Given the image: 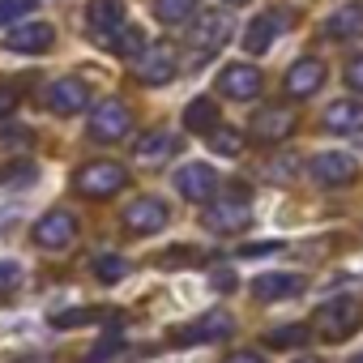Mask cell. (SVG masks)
<instances>
[{
	"instance_id": "1",
	"label": "cell",
	"mask_w": 363,
	"mask_h": 363,
	"mask_svg": "<svg viewBox=\"0 0 363 363\" xmlns=\"http://www.w3.org/2000/svg\"><path fill=\"white\" fill-rule=\"evenodd\" d=\"M308 329L320 333L325 342H346V337H354L363 329V303L350 299V295L346 299H329V303L316 308V316H312Z\"/></svg>"
},
{
	"instance_id": "2",
	"label": "cell",
	"mask_w": 363,
	"mask_h": 363,
	"mask_svg": "<svg viewBox=\"0 0 363 363\" xmlns=\"http://www.w3.org/2000/svg\"><path fill=\"white\" fill-rule=\"evenodd\" d=\"M231 333H235L231 312L214 308V312H206V316H197V320H189V325L171 329V342H175V346H206V342H227Z\"/></svg>"
},
{
	"instance_id": "3",
	"label": "cell",
	"mask_w": 363,
	"mask_h": 363,
	"mask_svg": "<svg viewBox=\"0 0 363 363\" xmlns=\"http://www.w3.org/2000/svg\"><path fill=\"white\" fill-rule=\"evenodd\" d=\"M175 73H179V56L171 43H154V48H141L133 56V77L141 86H167Z\"/></svg>"
},
{
	"instance_id": "4",
	"label": "cell",
	"mask_w": 363,
	"mask_h": 363,
	"mask_svg": "<svg viewBox=\"0 0 363 363\" xmlns=\"http://www.w3.org/2000/svg\"><path fill=\"white\" fill-rule=\"evenodd\" d=\"M124 184H128V171H124L120 162H86V167L77 171V193L90 197V201L116 197Z\"/></svg>"
},
{
	"instance_id": "5",
	"label": "cell",
	"mask_w": 363,
	"mask_h": 363,
	"mask_svg": "<svg viewBox=\"0 0 363 363\" xmlns=\"http://www.w3.org/2000/svg\"><path fill=\"white\" fill-rule=\"evenodd\" d=\"M252 223V206H248V189H235V193H227V197H210V206H206V227L210 231H244Z\"/></svg>"
},
{
	"instance_id": "6",
	"label": "cell",
	"mask_w": 363,
	"mask_h": 363,
	"mask_svg": "<svg viewBox=\"0 0 363 363\" xmlns=\"http://www.w3.org/2000/svg\"><path fill=\"white\" fill-rule=\"evenodd\" d=\"M128 128H133V111L120 99H103L90 111V141H99V145H111V141L128 137Z\"/></svg>"
},
{
	"instance_id": "7",
	"label": "cell",
	"mask_w": 363,
	"mask_h": 363,
	"mask_svg": "<svg viewBox=\"0 0 363 363\" xmlns=\"http://www.w3.org/2000/svg\"><path fill=\"white\" fill-rule=\"evenodd\" d=\"M308 175L316 179V184H325V189H342V184H350V179L359 175V162L350 154H342V150H325V154H316L308 162Z\"/></svg>"
},
{
	"instance_id": "8",
	"label": "cell",
	"mask_w": 363,
	"mask_h": 363,
	"mask_svg": "<svg viewBox=\"0 0 363 363\" xmlns=\"http://www.w3.org/2000/svg\"><path fill=\"white\" fill-rule=\"evenodd\" d=\"M167 218H171V210H167L158 197H137V201L124 206V214H120V223H124L133 235H154V231L167 227Z\"/></svg>"
},
{
	"instance_id": "9",
	"label": "cell",
	"mask_w": 363,
	"mask_h": 363,
	"mask_svg": "<svg viewBox=\"0 0 363 363\" xmlns=\"http://www.w3.org/2000/svg\"><path fill=\"white\" fill-rule=\"evenodd\" d=\"M73 240H77V218L65 214V210H52L35 223V244L48 248V252H65Z\"/></svg>"
},
{
	"instance_id": "10",
	"label": "cell",
	"mask_w": 363,
	"mask_h": 363,
	"mask_svg": "<svg viewBox=\"0 0 363 363\" xmlns=\"http://www.w3.org/2000/svg\"><path fill=\"white\" fill-rule=\"evenodd\" d=\"M295 111L291 107H261L257 116H252V124H248V133L257 137V141H265V145H278V141H286L291 133H295Z\"/></svg>"
},
{
	"instance_id": "11",
	"label": "cell",
	"mask_w": 363,
	"mask_h": 363,
	"mask_svg": "<svg viewBox=\"0 0 363 363\" xmlns=\"http://www.w3.org/2000/svg\"><path fill=\"white\" fill-rule=\"evenodd\" d=\"M175 189H179V197H189V201H210L218 193V171L210 162H189V167L175 171Z\"/></svg>"
},
{
	"instance_id": "12",
	"label": "cell",
	"mask_w": 363,
	"mask_h": 363,
	"mask_svg": "<svg viewBox=\"0 0 363 363\" xmlns=\"http://www.w3.org/2000/svg\"><path fill=\"white\" fill-rule=\"evenodd\" d=\"M43 103H48L56 116H77V111H86V103H90V86H86L82 77H60V82L48 86Z\"/></svg>"
},
{
	"instance_id": "13",
	"label": "cell",
	"mask_w": 363,
	"mask_h": 363,
	"mask_svg": "<svg viewBox=\"0 0 363 363\" xmlns=\"http://www.w3.org/2000/svg\"><path fill=\"white\" fill-rule=\"evenodd\" d=\"M193 48H197V60H210L227 39H231V18L227 13H206V18H197V26H193Z\"/></svg>"
},
{
	"instance_id": "14",
	"label": "cell",
	"mask_w": 363,
	"mask_h": 363,
	"mask_svg": "<svg viewBox=\"0 0 363 363\" xmlns=\"http://www.w3.org/2000/svg\"><path fill=\"white\" fill-rule=\"evenodd\" d=\"M86 26L94 43H111V35L124 26V0H90L86 5Z\"/></svg>"
},
{
	"instance_id": "15",
	"label": "cell",
	"mask_w": 363,
	"mask_h": 363,
	"mask_svg": "<svg viewBox=\"0 0 363 363\" xmlns=\"http://www.w3.org/2000/svg\"><path fill=\"white\" fill-rule=\"evenodd\" d=\"M52 43H56V30L48 22H26V26H13V35H5V48L18 56H43Z\"/></svg>"
},
{
	"instance_id": "16",
	"label": "cell",
	"mask_w": 363,
	"mask_h": 363,
	"mask_svg": "<svg viewBox=\"0 0 363 363\" xmlns=\"http://www.w3.org/2000/svg\"><path fill=\"white\" fill-rule=\"evenodd\" d=\"M320 86H325V65L316 56H303V60L291 65V73H286V94L291 99H312Z\"/></svg>"
},
{
	"instance_id": "17",
	"label": "cell",
	"mask_w": 363,
	"mask_h": 363,
	"mask_svg": "<svg viewBox=\"0 0 363 363\" xmlns=\"http://www.w3.org/2000/svg\"><path fill=\"white\" fill-rule=\"evenodd\" d=\"M261 69H252V65H227L223 73H218V90L227 94V99H257L261 94Z\"/></svg>"
},
{
	"instance_id": "18",
	"label": "cell",
	"mask_w": 363,
	"mask_h": 363,
	"mask_svg": "<svg viewBox=\"0 0 363 363\" xmlns=\"http://www.w3.org/2000/svg\"><path fill=\"white\" fill-rule=\"evenodd\" d=\"M282 30H286V13H261V18H252V26L244 30V48H248L252 56H261V52H269V48L278 43Z\"/></svg>"
},
{
	"instance_id": "19",
	"label": "cell",
	"mask_w": 363,
	"mask_h": 363,
	"mask_svg": "<svg viewBox=\"0 0 363 363\" xmlns=\"http://www.w3.org/2000/svg\"><path fill=\"white\" fill-rule=\"evenodd\" d=\"M325 128H329V133H342V137L363 133V103H359V99H337V103H329Z\"/></svg>"
},
{
	"instance_id": "20",
	"label": "cell",
	"mask_w": 363,
	"mask_h": 363,
	"mask_svg": "<svg viewBox=\"0 0 363 363\" xmlns=\"http://www.w3.org/2000/svg\"><path fill=\"white\" fill-rule=\"evenodd\" d=\"M303 291V278L299 274H257V282H252V295L261 299V303H269V299H291V295H299Z\"/></svg>"
},
{
	"instance_id": "21",
	"label": "cell",
	"mask_w": 363,
	"mask_h": 363,
	"mask_svg": "<svg viewBox=\"0 0 363 363\" xmlns=\"http://www.w3.org/2000/svg\"><path fill=\"white\" fill-rule=\"evenodd\" d=\"M325 35L329 39H363V5H342L329 22H325Z\"/></svg>"
},
{
	"instance_id": "22",
	"label": "cell",
	"mask_w": 363,
	"mask_h": 363,
	"mask_svg": "<svg viewBox=\"0 0 363 363\" xmlns=\"http://www.w3.org/2000/svg\"><path fill=\"white\" fill-rule=\"evenodd\" d=\"M175 150H179V141H175L171 133H145V137L133 141V158H137V162H162V158H171Z\"/></svg>"
},
{
	"instance_id": "23",
	"label": "cell",
	"mask_w": 363,
	"mask_h": 363,
	"mask_svg": "<svg viewBox=\"0 0 363 363\" xmlns=\"http://www.w3.org/2000/svg\"><path fill=\"white\" fill-rule=\"evenodd\" d=\"M184 128L189 133H210V128H218V103L214 99H193L189 107H184Z\"/></svg>"
},
{
	"instance_id": "24",
	"label": "cell",
	"mask_w": 363,
	"mask_h": 363,
	"mask_svg": "<svg viewBox=\"0 0 363 363\" xmlns=\"http://www.w3.org/2000/svg\"><path fill=\"white\" fill-rule=\"evenodd\" d=\"M197 13V0H154V18L162 26H179Z\"/></svg>"
},
{
	"instance_id": "25",
	"label": "cell",
	"mask_w": 363,
	"mask_h": 363,
	"mask_svg": "<svg viewBox=\"0 0 363 363\" xmlns=\"http://www.w3.org/2000/svg\"><path fill=\"white\" fill-rule=\"evenodd\" d=\"M94 278H99L103 286H116V282H124V278H128V261H124V257H116V252H107V257H99V261H94Z\"/></svg>"
},
{
	"instance_id": "26",
	"label": "cell",
	"mask_w": 363,
	"mask_h": 363,
	"mask_svg": "<svg viewBox=\"0 0 363 363\" xmlns=\"http://www.w3.org/2000/svg\"><path fill=\"white\" fill-rule=\"evenodd\" d=\"M299 167H303V158H295V154H278V158H274V162L265 167V175L274 179V184H295Z\"/></svg>"
},
{
	"instance_id": "27",
	"label": "cell",
	"mask_w": 363,
	"mask_h": 363,
	"mask_svg": "<svg viewBox=\"0 0 363 363\" xmlns=\"http://www.w3.org/2000/svg\"><path fill=\"white\" fill-rule=\"evenodd\" d=\"M116 35H120V39H111L107 48L120 52V56H137V52L145 48V30H141V26H120Z\"/></svg>"
},
{
	"instance_id": "28",
	"label": "cell",
	"mask_w": 363,
	"mask_h": 363,
	"mask_svg": "<svg viewBox=\"0 0 363 363\" xmlns=\"http://www.w3.org/2000/svg\"><path fill=\"white\" fill-rule=\"evenodd\" d=\"M206 137H210V145H214L223 158H240V150H244V137H240L235 128H210Z\"/></svg>"
},
{
	"instance_id": "29",
	"label": "cell",
	"mask_w": 363,
	"mask_h": 363,
	"mask_svg": "<svg viewBox=\"0 0 363 363\" xmlns=\"http://www.w3.org/2000/svg\"><path fill=\"white\" fill-rule=\"evenodd\" d=\"M308 333H312L308 325H282V329L269 333V346H274V350H295V346L308 342Z\"/></svg>"
},
{
	"instance_id": "30",
	"label": "cell",
	"mask_w": 363,
	"mask_h": 363,
	"mask_svg": "<svg viewBox=\"0 0 363 363\" xmlns=\"http://www.w3.org/2000/svg\"><path fill=\"white\" fill-rule=\"evenodd\" d=\"M103 312H94V308H69V312H56V316H48L52 320V329H77V325H90V320H99Z\"/></svg>"
},
{
	"instance_id": "31",
	"label": "cell",
	"mask_w": 363,
	"mask_h": 363,
	"mask_svg": "<svg viewBox=\"0 0 363 363\" xmlns=\"http://www.w3.org/2000/svg\"><path fill=\"white\" fill-rule=\"evenodd\" d=\"M35 5H39V0H0V30L13 26V22L26 18V13H35Z\"/></svg>"
},
{
	"instance_id": "32",
	"label": "cell",
	"mask_w": 363,
	"mask_h": 363,
	"mask_svg": "<svg viewBox=\"0 0 363 363\" xmlns=\"http://www.w3.org/2000/svg\"><path fill=\"white\" fill-rule=\"evenodd\" d=\"M120 350H124V337L111 329V333H103V337H99V346L86 354V363H103V359H111V354H120Z\"/></svg>"
},
{
	"instance_id": "33",
	"label": "cell",
	"mask_w": 363,
	"mask_h": 363,
	"mask_svg": "<svg viewBox=\"0 0 363 363\" xmlns=\"http://www.w3.org/2000/svg\"><path fill=\"white\" fill-rule=\"evenodd\" d=\"M22 286V265L18 261H0V299H5L9 291Z\"/></svg>"
},
{
	"instance_id": "34",
	"label": "cell",
	"mask_w": 363,
	"mask_h": 363,
	"mask_svg": "<svg viewBox=\"0 0 363 363\" xmlns=\"http://www.w3.org/2000/svg\"><path fill=\"white\" fill-rule=\"evenodd\" d=\"M189 261H197V252H189V248H171V252L158 257V265H167V269L171 265H189Z\"/></svg>"
},
{
	"instance_id": "35",
	"label": "cell",
	"mask_w": 363,
	"mask_h": 363,
	"mask_svg": "<svg viewBox=\"0 0 363 363\" xmlns=\"http://www.w3.org/2000/svg\"><path fill=\"white\" fill-rule=\"evenodd\" d=\"M18 111V90L13 86H0V120Z\"/></svg>"
},
{
	"instance_id": "36",
	"label": "cell",
	"mask_w": 363,
	"mask_h": 363,
	"mask_svg": "<svg viewBox=\"0 0 363 363\" xmlns=\"http://www.w3.org/2000/svg\"><path fill=\"white\" fill-rule=\"evenodd\" d=\"M346 82H350V90H363V56H354L346 65Z\"/></svg>"
},
{
	"instance_id": "37",
	"label": "cell",
	"mask_w": 363,
	"mask_h": 363,
	"mask_svg": "<svg viewBox=\"0 0 363 363\" xmlns=\"http://www.w3.org/2000/svg\"><path fill=\"white\" fill-rule=\"evenodd\" d=\"M223 363H265V354L261 350H231Z\"/></svg>"
},
{
	"instance_id": "38",
	"label": "cell",
	"mask_w": 363,
	"mask_h": 363,
	"mask_svg": "<svg viewBox=\"0 0 363 363\" xmlns=\"http://www.w3.org/2000/svg\"><path fill=\"white\" fill-rule=\"evenodd\" d=\"M278 248H282L278 240H274V244H252V248H244L240 257H269V252H278Z\"/></svg>"
},
{
	"instance_id": "39",
	"label": "cell",
	"mask_w": 363,
	"mask_h": 363,
	"mask_svg": "<svg viewBox=\"0 0 363 363\" xmlns=\"http://www.w3.org/2000/svg\"><path fill=\"white\" fill-rule=\"evenodd\" d=\"M214 286H218V291H231V286H235V278H231V274H227V269H223V274H218V278H214Z\"/></svg>"
},
{
	"instance_id": "40",
	"label": "cell",
	"mask_w": 363,
	"mask_h": 363,
	"mask_svg": "<svg viewBox=\"0 0 363 363\" xmlns=\"http://www.w3.org/2000/svg\"><path fill=\"white\" fill-rule=\"evenodd\" d=\"M13 363H52V354H22V359H13Z\"/></svg>"
},
{
	"instance_id": "41",
	"label": "cell",
	"mask_w": 363,
	"mask_h": 363,
	"mask_svg": "<svg viewBox=\"0 0 363 363\" xmlns=\"http://www.w3.org/2000/svg\"><path fill=\"white\" fill-rule=\"evenodd\" d=\"M295 363H325V359H316V354H312V359H295Z\"/></svg>"
},
{
	"instance_id": "42",
	"label": "cell",
	"mask_w": 363,
	"mask_h": 363,
	"mask_svg": "<svg viewBox=\"0 0 363 363\" xmlns=\"http://www.w3.org/2000/svg\"><path fill=\"white\" fill-rule=\"evenodd\" d=\"M227 5H244V0H227Z\"/></svg>"
},
{
	"instance_id": "43",
	"label": "cell",
	"mask_w": 363,
	"mask_h": 363,
	"mask_svg": "<svg viewBox=\"0 0 363 363\" xmlns=\"http://www.w3.org/2000/svg\"><path fill=\"white\" fill-rule=\"evenodd\" d=\"M354 363H363V354H359V359H354Z\"/></svg>"
}]
</instances>
